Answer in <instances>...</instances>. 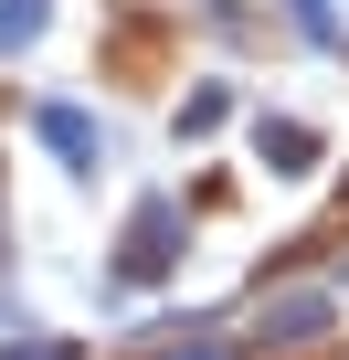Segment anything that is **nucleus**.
Segmentation results:
<instances>
[{"mask_svg":"<svg viewBox=\"0 0 349 360\" xmlns=\"http://www.w3.org/2000/svg\"><path fill=\"white\" fill-rule=\"evenodd\" d=\"M180 360H223V349H180Z\"/></svg>","mask_w":349,"mask_h":360,"instance_id":"obj_7","label":"nucleus"},{"mask_svg":"<svg viewBox=\"0 0 349 360\" xmlns=\"http://www.w3.org/2000/svg\"><path fill=\"white\" fill-rule=\"evenodd\" d=\"M328 328H338V297H296V307H275V318H265V339H275V349H307V339H328Z\"/></svg>","mask_w":349,"mask_h":360,"instance_id":"obj_3","label":"nucleus"},{"mask_svg":"<svg viewBox=\"0 0 349 360\" xmlns=\"http://www.w3.org/2000/svg\"><path fill=\"white\" fill-rule=\"evenodd\" d=\"M43 11H53V0H0V53H22L43 32Z\"/></svg>","mask_w":349,"mask_h":360,"instance_id":"obj_5","label":"nucleus"},{"mask_svg":"<svg viewBox=\"0 0 349 360\" xmlns=\"http://www.w3.org/2000/svg\"><path fill=\"white\" fill-rule=\"evenodd\" d=\"M169 265H180V212L148 202V212L127 223V244H117V286H148V276H169Z\"/></svg>","mask_w":349,"mask_h":360,"instance_id":"obj_1","label":"nucleus"},{"mask_svg":"<svg viewBox=\"0 0 349 360\" xmlns=\"http://www.w3.org/2000/svg\"><path fill=\"white\" fill-rule=\"evenodd\" d=\"M254 159H265V169H317V127L265 117V127H254Z\"/></svg>","mask_w":349,"mask_h":360,"instance_id":"obj_2","label":"nucleus"},{"mask_svg":"<svg viewBox=\"0 0 349 360\" xmlns=\"http://www.w3.org/2000/svg\"><path fill=\"white\" fill-rule=\"evenodd\" d=\"M0 360H64V349H0Z\"/></svg>","mask_w":349,"mask_h":360,"instance_id":"obj_6","label":"nucleus"},{"mask_svg":"<svg viewBox=\"0 0 349 360\" xmlns=\"http://www.w3.org/2000/svg\"><path fill=\"white\" fill-rule=\"evenodd\" d=\"M43 138H53V159H74V169L96 159V138H85V117H74V106H43Z\"/></svg>","mask_w":349,"mask_h":360,"instance_id":"obj_4","label":"nucleus"}]
</instances>
